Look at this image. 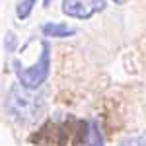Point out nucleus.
Here are the masks:
<instances>
[{
    "instance_id": "1",
    "label": "nucleus",
    "mask_w": 146,
    "mask_h": 146,
    "mask_svg": "<svg viewBox=\"0 0 146 146\" xmlns=\"http://www.w3.org/2000/svg\"><path fill=\"white\" fill-rule=\"evenodd\" d=\"M14 70L20 86L27 88V90H37L51 74V49L49 43H41V55L35 60V64H31L29 68L22 66L20 60H14Z\"/></svg>"
},
{
    "instance_id": "2",
    "label": "nucleus",
    "mask_w": 146,
    "mask_h": 146,
    "mask_svg": "<svg viewBox=\"0 0 146 146\" xmlns=\"http://www.w3.org/2000/svg\"><path fill=\"white\" fill-rule=\"evenodd\" d=\"M45 107L43 96L31 94V90L23 88V86H16L10 92V109L14 115H18L23 121H35Z\"/></svg>"
},
{
    "instance_id": "3",
    "label": "nucleus",
    "mask_w": 146,
    "mask_h": 146,
    "mask_svg": "<svg viewBox=\"0 0 146 146\" xmlns=\"http://www.w3.org/2000/svg\"><path fill=\"white\" fill-rule=\"evenodd\" d=\"M105 10V0H62V14L76 20H90Z\"/></svg>"
},
{
    "instance_id": "4",
    "label": "nucleus",
    "mask_w": 146,
    "mask_h": 146,
    "mask_svg": "<svg viewBox=\"0 0 146 146\" xmlns=\"http://www.w3.org/2000/svg\"><path fill=\"white\" fill-rule=\"evenodd\" d=\"M41 31L45 37H55V39H64V37H72L76 35L74 27H68L66 23H58V22H47L43 23Z\"/></svg>"
},
{
    "instance_id": "5",
    "label": "nucleus",
    "mask_w": 146,
    "mask_h": 146,
    "mask_svg": "<svg viewBox=\"0 0 146 146\" xmlns=\"http://www.w3.org/2000/svg\"><path fill=\"white\" fill-rule=\"evenodd\" d=\"M82 146H105L103 135H101V131H100V125L96 123V121H90V123L86 125Z\"/></svg>"
},
{
    "instance_id": "6",
    "label": "nucleus",
    "mask_w": 146,
    "mask_h": 146,
    "mask_svg": "<svg viewBox=\"0 0 146 146\" xmlns=\"http://www.w3.org/2000/svg\"><path fill=\"white\" fill-rule=\"evenodd\" d=\"M35 4H37V0H22V2L18 4V8H16V16H18L20 20H27Z\"/></svg>"
},
{
    "instance_id": "7",
    "label": "nucleus",
    "mask_w": 146,
    "mask_h": 146,
    "mask_svg": "<svg viewBox=\"0 0 146 146\" xmlns=\"http://www.w3.org/2000/svg\"><path fill=\"white\" fill-rule=\"evenodd\" d=\"M119 146H146V135H136V136H127L123 138Z\"/></svg>"
},
{
    "instance_id": "8",
    "label": "nucleus",
    "mask_w": 146,
    "mask_h": 146,
    "mask_svg": "<svg viewBox=\"0 0 146 146\" xmlns=\"http://www.w3.org/2000/svg\"><path fill=\"white\" fill-rule=\"evenodd\" d=\"M16 43H18V39H16L14 31H8L6 39H4V47H6V53H14V49H16Z\"/></svg>"
},
{
    "instance_id": "9",
    "label": "nucleus",
    "mask_w": 146,
    "mask_h": 146,
    "mask_svg": "<svg viewBox=\"0 0 146 146\" xmlns=\"http://www.w3.org/2000/svg\"><path fill=\"white\" fill-rule=\"evenodd\" d=\"M113 2H115V4H119V6H123V4H127L129 0H113Z\"/></svg>"
},
{
    "instance_id": "10",
    "label": "nucleus",
    "mask_w": 146,
    "mask_h": 146,
    "mask_svg": "<svg viewBox=\"0 0 146 146\" xmlns=\"http://www.w3.org/2000/svg\"><path fill=\"white\" fill-rule=\"evenodd\" d=\"M51 2H53V0H43V6H49Z\"/></svg>"
}]
</instances>
